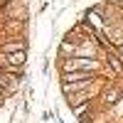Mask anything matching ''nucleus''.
Listing matches in <instances>:
<instances>
[{
    "label": "nucleus",
    "mask_w": 123,
    "mask_h": 123,
    "mask_svg": "<svg viewBox=\"0 0 123 123\" xmlns=\"http://www.w3.org/2000/svg\"><path fill=\"white\" fill-rule=\"evenodd\" d=\"M5 91H7V89H5V86H3V84H0V96H3V94H5Z\"/></svg>",
    "instance_id": "2"
},
{
    "label": "nucleus",
    "mask_w": 123,
    "mask_h": 123,
    "mask_svg": "<svg viewBox=\"0 0 123 123\" xmlns=\"http://www.w3.org/2000/svg\"><path fill=\"white\" fill-rule=\"evenodd\" d=\"M0 52H25V42H5V44H0Z\"/></svg>",
    "instance_id": "1"
}]
</instances>
